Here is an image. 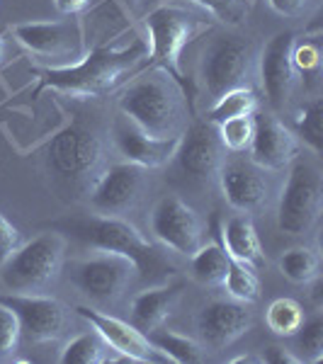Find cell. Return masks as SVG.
Segmentation results:
<instances>
[{"mask_svg":"<svg viewBox=\"0 0 323 364\" xmlns=\"http://www.w3.org/2000/svg\"><path fill=\"white\" fill-rule=\"evenodd\" d=\"M120 112L134 127L156 139L183 136L190 117V102L180 78L168 68L154 66L139 75L120 97Z\"/></svg>","mask_w":323,"mask_h":364,"instance_id":"6da1fadb","label":"cell"},{"mask_svg":"<svg viewBox=\"0 0 323 364\" xmlns=\"http://www.w3.org/2000/svg\"><path fill=\"white\" fill-rule=\"evenodd\" d=\"M144 58H149V46L144 42H134L127 49L97 46L73 66L39 70L37 95L42 90H58L78 97L105 95L125 83L127 75H132Z\"/></svg>","mask_w":323,"mask_h":364,"instance_id":"7a4b0ae2","label":"cell"},{"mask_svg":"<svg viewBox=\"0 0 323 364\" xmlns=\"http://www.w3.org/2000/svg\"><path fill=\"white\" fill-rule=\"evenodd\" d=\"M105 136L95 122L73 119L46 144V168L66 192H90L105 170Z\"/></svg>","mask_w":323,"mask_h":364,"instance_id":"3957f363","label":"cell"},{"mask_svg":"<svg viewBox=\"0 0 323 364\" xmlns=\"http://www.w3.org/2000/svg\"><path fill=\"white\" fill-rule=\"evenodd\" d=\"M66 228L90 248L129 257L139 269V279H146L149 284H163L175 272L173 262L154 243L141 236L139 228L129 224L125 216L95 214L90 219L68 221Z\"/></svg>","mask_w":323,"mask_h":364,"instance_id":"277c9868","label":"cell"},{"mask_svg":"<svg viewBox=\"0 0 323 364\" xmlns=\"http://www.w3.org/2000/svg\"><path fill=\"white\" fill-rule=\"evenodd\" d=\"M63 262H66V236L49 231L20 245L0 265V279L13 294H42L63 272Z\"/></svg>","mask_w":323,"mask_h":364,"instance_id":"5b68a950","label":"cell"},{"mask_svg":"<svg viewBox=\"0 0 323 364\" xmlns=\"http://www.w3.org/2000/svg\"><path fill=\"white\" fill-rule=\"evenodd\" d=\"M323 211V175L321 168L307 158L290 163L287 182L280 192L277 228L290 238L309 236L319 226Z\"/></svg>","mask_w":323,"mask_h":364,"instance_id":"8992f818","label":"cell"},{"mask_svg":"<svg viewBox=\"0 0 323 364\" xmlns=\"http://www.w3.org/2000/svg\"><path fill=\"white\" fill-rule=\"evenodd\" d=\"M258 75V54L253 44L231 34H219L204 46L199 61V78L211 100L228 90L250 87Z\"/></svg>","mask_w":323,"mask_h":364,"instance_id":"52a82bcc","label":"cell"},{"mask_svg":"<svg viewBox=\"0 0 323 364\" xmlns=\"http://www.w3.org/2000/svg\"><path fill=\"white\" fill-rule=\"evenodd\" d=\"M63 269L70 284L100 306H115L125 296L129 284L139 277V269L129 257L105 250L92 257L63 262Z\"/></svg>","mask_w":323,"mask_h":364,"instance_id":"ba28073f","label":"cell"},{"mask_svg":"<svg viewBox=\"0 0 323 364\" xmlns=\"http://www.w3.org/2000/svg\"><path fill=\"white\" fill-rule=\"evenodd\" d=\"M144 25L151 39V63L168 68L175 78H180V54L207 27L204 20L192 10L166 3L151 10L144 17Z\"/></svg>","mask_w":323,"mask_h":364,"instance_id":"9c48e42d","label":"cell"},{"mask_svg":"<svg viewBox=\"0 0 323 364\" xmlns=\"http://www.w3.org/2000/svg\"><path fill=\"white\" fill-rule=\"evenodd\" d=\"M15 39L32 54L44 61H54L61 66H73L88 54L85 34L80 20L63 22H22L13 27Z\"/></svg>","mask_w":323,"mask_h":364,"instance_id":"30bf717a","label":"cell"},{"mask_svg":"<svg viewBox=\"0 0 323 364\" xmlns=\"http://www.w3.org/2000/svg\"><path fill=\"white\" fill-rule=\"evenodd\" d=\"M151 233L163 248L180 252V255H195L204 245V224L199 214L185 199L168 195L158 199L149 219Z\"/></svg>","mask_w":323,"mask_h":364,"instance_id":"8fae6325","label":"cell"},{"mask_svg":"<svg viewBox=\"0 0 323 364\" xmlns=\"http://www.w3.org/2000/svg\"><path fill=\"white\" fill-rule=\"evenodd\" d=\"M149 178L146 168L137 163H115L105 166L97 175L95 185L90 187V207L100 216H125L139 207L146 192Z\"/></svg>","mask_w":323,"mask_h":364,"instance_id":"7c38bea8","label":"cell"},{"mask_svg":"<svg viewBox=\"0 0 323 364\" xmlns=\"http://www.w3.org/2000/svg\"><path fill=\"white\" fill-rule=\"evenodd\" d=\"M0 304H5L20 321L22 338L29 343H54L66 336L68 309L54 296L42 294H0Z\"/></svg>","mask_w":323,"mask_h":364,"instance_id":"4fadbf2b","label":"cell"},{"mask_svg":"<svg viewBox=\"0 0 323 364\" xmlns=\"http://www.w3.org/2000/svg\"><path fill=\"white\" fill-rule=\"evenodd\" d=\"M75 314H78L80 318H85L92 328H95L100 336L105 338V343H107L110 348L120 355V360L141 362V364H146V362H168L166 355H163V352L149 340V336H146L144 331H139L134 323L122 321V318L110 316V314H102V311H97L92 306H85V304L75 306Z\"/></svg>","mask_w":323,"mask_h":364,"instance_id":"5bb4252c","label":"cell"},{"mask_svg":"<svg viewBox=\"0 0 323 364\" xmlns=\"http://www.w3.org/2000/svg\"><path fill=\"white\" fill-rule=\"evenodd\" d=\"M295 42L297 37L292 32H280L263 46L260 56H258V78H260L268 102L275 109L287 107L297 85L299 73L295 68V61H292Z\"/></svg>","mask_w":323,"mask_h":364,"instance_id":"9a60e30c","label":"cell"},{"mask_svg":"<svg viewBox=\"0 0 323 364\" xmlns=\"http://www.w3.org/2000/svg\"><path fill=\"white\" fill-rule=\"evenodd\" d=\"M175 161H178L180 170L192 180L207 182L216 178L226 161V149L219 139L216 124L199 122V124L187 127L180 136Z\"/></svg>","mask_w":323,"mask_h":364,"instance_id":"2e32d148","label":"cell"},{"mask_svg":"<svg viewBox=\"0 0 323 364\" xmlns=\"http://www.w3.org/2000/svg\"><path fill=\"white\" fill-rule=\"evenodd\" d=\"M248 154L255 166L268 173H280L290 168V163L299 156V141L295 132L275 114L253 112V139Z\"/></svg>","mask_w":323,"mask_h":364,"instance_id":"e0dca14e","label":"cell"},{"mask_svg":"<svg viewBox=\"0 0 323 364\" xmlns=\"http://www.w3.org/2000/svg\"><path fill=\"white\" fill-rule=\"evenodd\" d=\"M221 192H224L226 202L240 214H250V211L263 209L270 202V182L268 170L255 166L253 161H243V158H233L224 161L219 170Z\"/></svg>","mask_w":323,"mask_h":364,"instance_id":"ac0fdd59","label":"cell"},{"mask_svg":"<svg viewBox=\"0 0 323 364\" xmlns=\"http://www.w3.org/2000/svg\"><path fill=\"white\" fill-rule=\"evenodd\" d=\"M112 141L117 154L125 158L127 163H137V166L146 170L163 168L170 161H175V154H178V146H180V136L173 139L149 136L139 127H134L127 117H122V122L115 124Z\"/></svg>","mask_w":323,"mask_h":364,"instance_id":"d6986e66","label":"cell"},{"mask_svg":"<svg viewBox=\"0 0 323 364\" xmlns=\"http://www.w3.org/2000/svg\"><path fill=\"white\" fill-rule=\"evenodd\" d=\"M253 326V316L240 301H209L197 314V331L204 345L214 350L228 348L238 338H243Z\"/></svg>","mask_w":323,"mask_h":364,"instance_id":"ffe728a7","label":"cell"},{"mask_svg":"<svg viewBox=\"0 0 323 364\" xmlns=\"http://www.w3.org/2000/svg\"><path fill=\"white\" fill-rule=\"evenodd\" d=\"M185 287L180 282H163L151 284L132 299V323L144 333L161 328L183 299Z\"/></svg>","mask_w":323,"mask_h":364,"instance_id":"44dd1931","label":"cell"},{"mask_svg":"<svg viewBox=\"0 0 323 364\" xmlns=\"http://www.w3.org/2000/svg\"><path fill=\"white\" fill-rule=\"evenodd\" d=\"M221 248L226 250V255L236 262L258 269L265 262L263 255L260 238L255 233L253 221L248 219V214H236L221 226Z\"/></svg>","mask_w":323,"mask_h":364,"instance_id":"7402d4cb","label":"cell"},{"mask_svg":"<svg viewBox=\"0 0 323 364\" xmlns=\"http://www.w3.org/2000/svg\"><path fill=\"white\" fill-rule=\"evenodd\" d=\"M231 257L219 243H204L195 255H190V272L204 287H224Z\"/></svg>","mask_w":323,"mask_h":364,"instance_id":"603a6c76","label":"cell"},{"mask_svg":"<svg viewBox=\"0 0 323 364\" xmlns=\"http://www.w3.org/2000/svg\"><path fill=\"white\" fill-rule=\"evenodd\" d=\"M146 336L166 355L168 362L195 364L204 360V345L197 343L195 338H187L183 333H175V331H163V328H156V331L146 333Z\"/></svg>","mask_w":323,"mask_h":364,"instance_id":"cb8c5ba5","label":"cell"},{"mask_svg":"<svg viewBox=\"0 0 323 364\" xmlns=\"http://www.w3.org/2000/svg\"><path fill=\"white\" fill-rule=\"evenodd\" d=\"M280 269L290 282L295 284H309L319 277L321 269V255L309 245H297L282 252L280 257Z\"/></svg>","mask_w":323,"mask_h":364,"instance_id":"d4e9b609","label":"cell"},{"mask_svg":"<svg viewBox=\"0 0 323 364\" xmlns=\"http://www.w3.org/2000/svg\"><path fill=\"white\" fill-rule=\"evenodd\" d=\"M107 350H110V345L105 343V338L90 326V331L75 336L66 348L61 350V362L63 364H102V362H107Z\"/></svg>","mask_w":323,"mask_h":364,"instance_id":"484cf974","label":"cell"},{"mask_svg":"<svg viewBox=\"0 0 323 364\" xmlns=\"http://www.w3.org/2000/svg\"><path fill=\"white\" fill-rule=\"evenodd\" d=\"M304 321H307V316H304L302 304L295 301V299H287V296L275 299V301L268 306V314H265L268 328L280 338H292L299 328H302Z\"/></svg>","mask_w":323,"mask_h":364,"instance_id":"4316f807","label":"cell"},{"mask_svg":"<svg viewBox=\"0 0 323 364\" xmlns=\"http://www.w3.org/2000/svg\"><path fill=\"white\" fill-rule=\"evenodd\" d=\"M258 97L253 92V87H238V90H228L226 95H221L219 100H214L211 105L207 122L211 124H221L226 119H233V117H245L255 112Z\"/></svg>","mask_w":323,"mask_h":364,"instance_id":"83f0119b","label":"cell"},{"mask_svg":"<svg viewBox=\"0 0 323 364\" xmlns=\"http://www.w3.org/2000/svg\"><path fill=\"white\" fill-rule=\"evenodd\" d=\"M226 291L240 304H255L260 299V282L253 267L243 265V262L231 260L228 262V272L224 279Z\"/></svg>","mask_w":323,"mask_h":364,"instance_id":"f1b7e54d","label":"cell"},{"mask_svg":"<svg viewBox=\"0 0 323 364\" xmlns=\"http://www.w3.org/2000/svg\"><path fill=\"white\" fill-rule=\"evenodd\" d=\"M321 117H323V100L321 97H314V100H309V102H304V107L299 109L295 117V132H297L295 136L302 139L314 154H321V149H323Z\"/></svg>","mask_w":323,"mask_h":364,"instance_id":"f546056e","label":"cell"},{"mask_svg":"<svg viewBox=\"0 0 323 364\" xmlns=\"http://www.w3.org/2000/svg\"><path fill=\"white\" fill-rule=\"evenodd\" d=\"M297 340L299 362H321L323 360V318L316 316L311 321H304L302 328L292 336Z\"/></svg>","mask_w":323,"mask_h":364,"instance_id":"4dcf8cb0","label":"cell"},{"mask_svg":"<svg viewBox=\"0 0 323 364\" xmlns=\"http://www.w3.org/2000/svg\"><path fill=\"white\" fill-rule=\"evenodd\" d=\"M216 132H219V139L226 151H231V154L248 151L250 139H253V114L221 122V124H216Z\"/></svg>","mask_w":323,"mask_h":364,"instance_id":"1f68e13d","label":"cell"},{"mask_svg":"<svg viewBox=\"0 0 323 364\" xmlns=\"http://www.w3.org/2000/svg\"><path fill=\"white\" fill-rule=\"evenodd\" d=\"M190 3H195L197 8H202L204 13L224 22V25L245 22L250 8H253V0H190Z\"/></svg>","mask_w":323,"mask_h":364,"instance_id":"d6a6232c","label":"cell"},{"mask_svg":"<svg viewBox=\"0 0 323 364\" xmlns=\"http://www.w3.org/2000/svg\"><path fill=\"white\" fill-rule=\"evenodd\" d=\"M20 340H22L20 321H17V316L5 304H0V360L15 355Z\"/></svg>","mask_w":323,"mask_h":364,"instance_id":"836d02e7","label":"cell"},{"mask_svg":"<svg viewBox=\"0 0 323 364\" xmlns=\"http://www.w3.org/2000/svg\"><path fill=\"white\" fill-rule=\"evenodd\" d=\"M292 61H295L297 73H302V75L319 73V68H321V49H319V44H316V42H307V39H304V44L295 42V49H292Z\"/></svg>","mask_w":323,"mask_h":364,"instance_id":"e575fe53","label":"cell"},{"mask_svg":"<svg viewBox=\"0 0 323 364\" xmlns=\"http://www.w3.org/2000/svg\"><path fill=\"white\" fill-rule=\"evenodd\" d=\"M20 248V231L0 214V265Z\"/></svg>","mask_w":323,"mask_h":364,"instance_id":"d590c367","label":"cell"},{"mask_svg":"<svg viewBox=\"0 0 323 364\" xmlns=\"http://www.w3.org/2000/svg\"><path fill=\"white\" fill-rule=\"evenodd\" d=\"M270 8L275 13H280L282 17H299L309 10L311 0H268Z\"/></svg>","mask_w":323,"mask_h":364,"instance_id":"8d00e7d4","label":"cell"},{"mask_svg":"<svg viewBox=\"0 0 323 364\" xmlns=\"http://www.w3.org/2000/svg\"><path fill=\"white\" fill-rule=\"evenodd\" d=\"M260 360L268 364H299V357L295 352L287 350V348H280V345H270V348H265Z\"/></svg>","mask_w":323,"mask_h":364,"instance_id":"74e56055","label":"cell"},{"mask_svg":"<svg viewBox=\"0 0 323 364\" xmlns=\"http://www.w3.org/2000/svg\"><path fill=\"white\" fill-rule=\"evenodd\" d=\"M56 3V10L63 15H75L80 10H85L90 5V0H54Z\"/></svg>","mask_w":323,"mask_h":364,"instance_id":"f35d334b","label":"cell"},{"mask_svg":"<svg viewBox=\"0 0 323 364\" xmlns=\"http://www.w3.org/2000/svg\"><path fill=\"white\" fill-rule=\"evenodd\" d=\"M125 3H127V5H132V8H137V5L141 3V0H125Z\"/></svg>","mask_w":323,"mask_h":364,"instance_id":"ab89813d","label":"cell"},{"mask_svg":"<svg viewBox=\"0 0 323 364\" xmlns=\"http://www.w3.org/2000/svg\"><path fill=\"white\" fill-rule=\"evenodd\" d=\"M0 56H3V39H0Z\"/></svg>","mask_w":323,"mask_h":364,"instance_id":"60d3db41","label":"cell"}]
</instances>
